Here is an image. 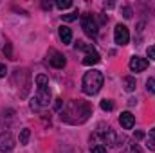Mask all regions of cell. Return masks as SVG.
<instances>
[{"label":"cell","instance_id":"obj_1","mask_svg":"<svg viewBox=\"0 0 155 153\" xmlns=\"http://www.w3.org/2000/svg\"><path fill=\"white\" fill-rule=\"evenodd\" d=\"M90 115H92V106L87 101L74 99L63 106V110L60 112V119L67 124H83L85 121H88Z\"/></svg>","mask_w":155,"mask_h":153},{"label":"cell","instance_id":"obj_12","mask_svg":"<svg viewBox=\"0 0 155 153\" xmlns=\"http://www.w3.org/2000/svg\"><path fill=\"white\" fill-rule=\"evenodd\" d=\"M58 34H60V40H61L63 43H71V41H72V31H71L67 25H61V27L58 29Z\"/></svg>","mask_w":155,"mask_h":153},{"label":"cell","instance_id":"obj_13","mask_svg":"<svg viewBox=\"0 0 155 153\" xmlns=\"http://www.w3.org/2000/svg\"><path fill=\"white\" fill-rule=\"evenodd\" d=\"M99 61H101V58H99L97 50H94V52H88V54L83 58V65H87V67H90V65H96V63H99Z\"/></svg>","mask_w":155,"mask_h":153},{"label":"cell","instance_id":"obj_31","mask_svg":"<svg viewBox=\"0 0 155 153\" xmlns=\"http://www.w3.org/2000/svg\"><path fill=\"white\" fill-rule=\"evenodd\" d=\"M150 137H152V139H153V141H155V128H153V130H152V132H150Z\"/></svg>","mask_w":155,"mask_h":153},{"label":"cell","instance_id":"obj_6","mask_svg":"<svg viewBox=\"0 0 155 153\" xmlns=\"http://www.w3.org/2000/svg\"><path fill=\"white\" fill-rule=\"evenodd\" d=\"M47 60H49V63L54 67V69H63L65 67V56L61 54V52H58L56 49H49V52H47Z\"/></svg>","mask_w":155,"mask_h":153},{"label":"cell","instance_id":"obj_10","mask_svg":"<svg viewBox=\"0 0 155 153\" xmlns=\"http://www.w3.org/2000/svg\"><path fill=\"white\" fill-rule=\"evenodd\" d=\"M97 133L101 135V139H103L105 144H108V146H117L116 133H114V130H112L110 126H107V130H99Z\"/></svg>","mask_w":155,"mask_h":153},{"label":"cell","instance_id":"obj_20","mask_svg":"<svg viewBox=\"0 0 155 153\" xmlns=\"http://www.w3.org/2000/svg\"><path fill=\"white\" fill-rule=\"evenodd\" d=\"M71 5H72L71 0H58V2H56V7H60V9H67V7H71Z\"/></svg>","mask_w":155,"mask_h":153},{"label":"cell","instance_id":"obj_2","mask_svg":"<svg viewBox=\"0 0 155 153\" xmlns=\"http://www.w3.org/2000/svg\"><path fill=\"white\" fill-rule=\"evenodd\" d=\"M103 81H105V77H103V72L101 70H88L83 76L81 88H83V92L87 96H94V94H97L101 90Z\"/></svg>","mask_w":155,"mask_h":153},{"label":"cell","instance_id":"obj_19","mask_svg":"<svg viewBox=\"0 0 155 153\" xmlns=\"http://www.w3.org/2000/svg\"><path fill=\"white\" fill-rule=\"evenodd\" d=\"M4 54H5V58H9V60H15V58H13V47H11V43H9V41H5Z\"/></svg>","mask_w":155,"mask_h":153},{"label":"cell","instance_id":"obj_4","mask_svg":"<svg viewBox=\"0 0 155 153\" xmlns=\"http://www.w3.org/2000/svg\"><path fill=\"white\" fill-rule=\"evenodd\" d=\"M15 83L18 85L20 97H27L31 90V72L27 69H16L15 70Z\"/></svg>","mask_w":155,"mask_h":153},{"label":"cell","instance_id":"obj_3","mask_svg":"<svg viewBox=\"0 0 155 153\" xmlns=\"http://www.w3.org/2000/svg\"><path fill=\"white\" fill-rule=\"evenodd\" d=\"M36 85H38V94H36V103L40 105V108L49 106L51 103V90H49V79L45 74H38L36 76Z\"/></svg>","mask_w":155,"mask_h":153},{"label":"cell","instance_id":"obj_11","mask_svg":"<svg viewBox=\"0 0 155 153\" xmlns=\"http://www.w3.org/2000/svg\"><path fill=\"white\" fill-rule=\"evenodd\" d=\"M119 122H121V126L124 130H132L134 124H135V117L130 114V112H123V114L119 115Z\"/></svg>","mask_w":155,"mask_h":153},{"label":"cell","instance_id":"obj_16","mask_svg":"<svg viewBox=\"0 0 155 153\" xmlns=\"http://www.w3.org/2000/svg\"><path fill=\"white\" fill-rule=\"evenodd\" d=\"M29 137H31V132H29V128H24V130L20 132V135H18V141H20V144H27V142H29Z\"/></svg>","mask_w":155,"mask_h":153},{"label":"cell","instance_id":"obj_15","mask_svg":"<svg viewBox=\"0 0 155 153\" xmlns=\"http://www.w3.org/2000/svg\"><path fill=\"white\" fill-rule=\"evenodd\" d=\"M124 90H126V92H134V90H135V79L132 76L124 77Z\"/></svg>","mask_w":155,"mask_h":153},{"label":"cell","instance_id":"obj_9","mask_svg":"<svg viewBox=\"0 0 155 153\" xmlns=\"http://www.w3.org/2000/svg\"><path fill=\"white\" fill-rule=\"evenodd\" d=\"M148 69V60L144 58H139V56H134L130 60V70L132 72H143Z\"/></svg>","mask_w":155,"mask_h":153},{"label":"cell","instance_id":"obj_5","mask_svg":"<svg viewBox=\"0 0 155 153\" xmlns=\"http://www.w3.org/2000/svg\"><path fill=\"white\" fill-rule=\"evenodd\" d=\"M81 27H83V31H85L87 36H90V38H96V36H97L99 25H97L96 18H94L90 13H83V15H81Z\"/></svg>","mask_w":155,"mask_h":153},{"label":"cell","instance_id":"obj_8","mask_svg":"<svg viewBox=\"0 0 155 153\" xmlns=\"http://www.w3.org/2000/svg\"><path fill=\"white\" fill-rule=\"evenodd\" d=\"M15 146V139L11 135V132H2L0 133V151H11Z\"/></svg>","mask_w":155,"mask_h":153},{"label":"cell","instance_id":"obj_7","mask_svg":"<svg viewBox=\"0 0 155 153\" xmlns=\"http://www.w3.org/2000/svg\"><path fill=\"white\" fill-rule=\"evenodd\" d=\"M114 40H116L117 45H126V43H128V40H130L128 27H126V25H121V24H117L116 29H114Z\"/></svg>","mask_w":155,"mask_h":153},{"label":"cell","instance_id":"obj_24","mask_svg":"<svg viewBox=\"0 0 155 153\" xmlns=\"http://www.w3.org/2000/svg\"><path fill=\"white\" fill-rule=\"evenodd\" d=\"M63 106H65V105H63V99H56V105H54V108H56L58 112H61V110H63Z\"/></svg>","mask_w":155,"mask_h":153},{"label":"cell","instance_id":"obj_28","mask_svg":"<svg viewBox=\"0 0 155 153\" xmlns=\"http://www.w3.org/2000/svg\"><path fill=\"white\" fill-rule=\"evenodd\" d=\"M7 74V69H5V65L4 63H0V77H4Z\"/></svg>","mask_w":155,"mask_h":153},{"label":"cell","instance_id":"obj_22","mask_svg":"<svg viewBox=\"0 0 155 153\" xmlns=\"http://www.w3.org/2000/svg\"><path fill=\"white\" fill-rule=\"evenodd\" d=\"M146 88H148V92L155 94V79H153V77H150V79L146 81Z\"/></svg>","mask_w":155,"mask_h":153},{"label":"cell","instance_id":"obj_23","mask_svg":"<svg viewBox=\"0 0 155 153\" xmlns=\"http://www.w3.org/2000/svg\"><path fill=\"white\" fill-rule=\"evenodd\" d=\"M146 54H148V58H150L152 61H155V45H150V47L146 49Z\"/></svg>","mask_w":155,"mask_h":153},{"label":"cell","instance_id":"obj_18","mask_svg":"<svg viewBox=\"0 0 155 153\" xmlns=\"http://www.w3.org/2000/svg\"><path fill=\"white\" fill-rule=\"evenodd\" d=\"M78 16H79V13L76 11H72V13H67V15H61V18H63V22H74L78 20Z\"/></svg>","mask_w":155,"mask_h":153},{"label":"cell","instance_id":"obj_30","mask_svg":"<svg viewBox=\"0 0 155 153\" xmlns=\"http://www.w3.org/2000/svg\"><path fill=\"white\" fill-rule=\"evenodd\" d=\"M41 7H43V9H51L52 4H51V2H41Z\"/></svg>","mask_w":155,"mask_h":153},{"label":"cell","instance_id":"obj_26","mask_svg":"<svg viewBox=\"0 0 155 153\" xmlns=\"http://www.w3.org/2000/svg\"><path fill=\"white\" fill-rule=\"evenodd\" d=\"M146 148L148 150H155V141L152 137H148V141H146Z\"/></svg>","mask_w":155,"mask_h":153},{"label":"cell","instance_id":"obj_21","mask_svg":"<svg viewBox=\"0 0 155 153\" xmlns=\"http://www.w3.org/2000/svg\"><path fill=\"white\" fill-rule=\"evenodd\" d=\"M90 150H92V153H107V146H103V144H96V146H92Z\"/></svg>","mask_w":155,"mask_h":153},{"label":"cell","instance_id":"obj_27","mask_svg":"<svg viewBox=\"0 0 155 153\" xmlns=\"http://www.w3.org/2000/svg\"><path fill=\"white\" fill-rule=\"evenodd\" d=\"M123 16L124 18H132V9L130 7H123Z\"/></svg>","mask_w":155,"mask_h":153},{"label":"cell","instance_id":"obj_14","mask_svg":"<svg viewBox=\"0 0 155 153\" xmlns=\"http://www.w3.org/2000/svg\"><path fill=\"white\" fill-rule=\"evenodd\" d=\"M76 49H78V50H85L87 54H88V52H94V50H96V49H94V47H92L90 43H85V41H81V40H78V41H76Z\"/></svg>","mask_w":155,"mask_h":153},{"label":"cell","instance_id":"obj_25","mask_svg":"<svg viewBox=\"0 0 155 153\" xmlns=\"http://www.w3.org/2000/svg\"><path fill=\"white\" fill-rule=\"evenodd\" d=\"M128 153H143V150L139 148V144H132V146H130V151H128Z\"/></svg>","mask_w":155,"mask_h":153},{"label":"cell","instance_id":"obj_29","mask_svg":"<svg viewBox=\"0 0 155 153\" xmlns=\"http://www.w3.org/2000/svg\"><path fill=\"white\" fill-rule=\"evenodd\" d=\"M143 137H144V133H143V132H135V133H134V139H135V141H141Z\"/></svg>","mask_w":155,"mask_h":153},{"label":"cell","instance_id":"obj_17","mask_svg":"<svg viewBox=\"0 0 155 153\" xmlns=\"http://www.w3.org/2000/svg\"><path fill=\"white\" fill-rule=\"evenodd\" d=\"M101 110H103V112H112V110H114V103H112L110 99H103V101H101Z\"/></svg>","mask_w":155,"mask_h":153}]
</instances>
